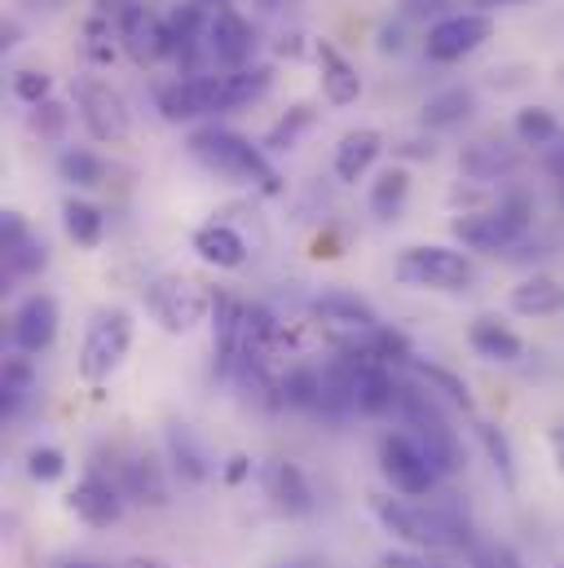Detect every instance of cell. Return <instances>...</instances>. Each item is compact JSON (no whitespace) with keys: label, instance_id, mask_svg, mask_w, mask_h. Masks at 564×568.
I'll return each mask as SVG.
<instances>
[{"label":"cell","instance_id":"obj_32","mask_svg":"<svg viewBox=\"0 0 564 568\" xmlns=\"http://www.w3.org/2000/svg\"><path fill=\"white\" fill-rule=\"evenodd\" d=\"M512 129H516V142L521 145H543V150L564 133L547 106H525V111H516V124H512Z\"/></svg>","mask_w":564,"mask_h":568},{"label":"cell","instance_id":"obj_49","mask_svg":"<svg viewBox=\"0 0 564 568\" xmlns=\"http://www.w3.org/2000/svg\"><path fill=\"white\" fill-rule=\"evenodd\" d=\"M556 199H561V207H564V176H556Z\"/></svg>","mask_w":564,"mask_h":568},{"label":"cell","instance_id":"obj_21","mask_svg":"<svg viewBox=\"0 0 564 568\" xmlns=\"http://www.w3.org/2000/svg\"><path fill=\"white\" fill-rule=\"evenodd\" d=\"M318 67H322V98L331 106H353L362 98V75L340 58L335 44H318Z\"/></svg>","mask_w":564,"mask_h":568},{"label":"cell","instance_id":"obj_3","mask_svg":"<svg viewBox=\"0 0 564 568\" xmlns=\"http://www.w3.org/2000/svg\"><path fill=\"white\" fill-rule=\"evenodd\" d=\"M133 348V313L129 308H102L89 322V335L80 344V375L89 384H102Z\"/></svg>","mask_w":564,"mask_h":568},{"label":"cell","instance_id":"obj_9","mask_svg":"<svg viewBox=\"0 0 564 568\" xmlns=\"http://www.w3.org/2000/svg\"><path fill=\"white\" fill-rule=\"evenodd\" d=\"M380 467H384V476L393 480V489L406 494V498H427V494L436 489V480H441V476L427 467L420 445L411 440V432H397V436H384V440H380Z\"/></svg>","mask_w":564,"mask_h":568},{"label":"cell","instance_id":"obj_22","mask_svg":"<svg viewBox=\"0 0 564 568\" xmlns=\"http://www.w3.org/2000/svg\"><path fill=\"white\" fill-rule=\"evenodd\" d=\"M472 111H476L472 89L450 84V89H441V93H432V98L423 102L420 124H423V129H432V133H441V129H459V124H463Z\"/></svg>","mask_w":564,"mask_h":568},{"label":"cell","instance_id":"obj_40","mask_svg":"<svg viewBox=\"0 0 564 568\" xmlns=\"http://www.w3.org/2000/svg\"><path fill=\"white\" fill-rule=\"evenodd\" d=\"M384 568H450L445 560H427V556H406V551H389L384 560H380Z\"/></svg>","mask_w":564,"mask_h":568},{"label":"cell","instance_id":"obj_47","mask_svg":"<svg viewBox=\"0 0 564 568\" xmlns=\"http://www.w3.org/2000/svg\"><path fill=\"white\" fill-rule=\"evenodd\" d=\"M256 4H261V9H282L286 0H256Z\"/></svg>","mask_w":564,"mask_h":568},{"label":"cell","instance_id":"obj_2","mask_svg":"<svg viewBox=\"0 0 564 568\" xmlns=\"http://www.w3.org/2000/svg\"><path fill=\"white\" fill-rule=\"evenodd\" d=\"M397 410L406 415L411 440L420 445V454L427 458V467H432L436 476H454V471L463 467V445H459L454 427L445 424V415L432 406V397L420 393V388H402Z\"/></svg>","mask_w":564,"mask_h":568},{"label":"cell","instance_id":"obj_25","mask_svg":"<svg viewBox=\"0 0 564 568\" xmlns=\"http://www.w3.org/2000/svg\"><path fill=\"white\" fill-rule=\"evenodd\" d=\"M512 308L521 317H552V313L564 308V286L556 278H547V274H534L521 286H512Z\"/></svg>","mask_w":564,"mask_h":568},{"label":"cell","instance_id":"obj_42","mask_svg":"<svg viewBox=\"0 0 564 568\" xmlns=\"http://www.w3.org/2000/svg\"><path fill=\"white\" fill-rule=\"evenodd\" d=\"M248 476H252V458H248V454H234V458L225 463V480H230V485H243Z\"/></svg>","mask_w":564,"mask_h":568},{"label":"cell","instance_id":"obj_28","mask_svg":"<svg viewBox=\"0 0 564 568\" xmlns=\"http://www.w3.org/2000/svg\"><path fill=\"white\" fill-rule=\"evenodd\" d=\"M406 194H411V172L406 168H384L375 181H371V212L380 221H393L402 207H406Z\"/></svg>","mask_w":564,"mask_h":568},{"label":"cell","instance_id":"obj_39","mask_svg":"<svg viewBox=\"0 0 564 568\" xmlns=\"http://www.w3.org/2000/svg\"><path fill=\"white\" fill-rule=\"evenodd\" d=\"M84 36H89V58H93V62H111V58H115V44H111V22H107V13L89 18Z\"/></svg>","mask_w":564,"mask_h":568},{"label":"cell","instance_id":"obj_35","mask_svg":"<svg viewBox=\"0 0 564 568\" xmlns=\"http://www.w3.org/2000/svg\"><path fill=\"white\" fill-rule=\"evenodd\" d=\"M67 120H71V111L62 106V102H40V106H31V133L36 138H44V142H53V138H62V129H67Z\"/></svg>","mask_w":564,"mask_h":568},{"label":"cell","instance_id":"obj_11","mask_svg":"<svg viewBox=\"0 0 564 568\" xmlns=\"http://www.w3.org/2000/svg\"><path fill=\"white\" fill-rule=\"evenodd\" d=\"M256 53V31L239 9H216L208 22V58L225 71H248Z\"/></svg>","mask_w":564,"mask_h":568},{"label":"cell","instance_id":"obj_26","mask_svg":"<svg viewBox=\"0 0 564 568\" xmlns=\"http://www.w3.org/2000/svg\"><path fill=\"white\" fill-rule=\"evenodd\" d=\"M322 317H331V322H340V326H353V331H380V317H375V308L366 304V300H357L353 291H326V295H318V304H313Z\"/></svg>","mask_w":564,"mask_h":568},{"label":"cell","instance_id":"obj_45","mask_svg":"<svg viewBox=\"0 0 564 568\" xmlns=\"http://www.w3.org/2000/svg\"><path fill=\"white\" fill-rule=\"evenodd\" d=\"M124 568H168L163 560H129Z\"/></svg>","mask_w":564,"mask_h":568},{"label":"cell","instance_id":"obj_48","mask_svg":"<svg viewBox=\"0 0 564 568\" xmlns=\"http://www.w3.org/2000/svg\"><path fill=\"white\" fill-rule=\"evenodd\" d=\"M556 458H561V471H564V436H556Z\"/></svg>","mask_w":564,"mask_h":568},{"label":"cell","instance_id":"obj_24","mask_svg":"<svg viewBox=\"0 0 564 568\" xmlns=\"http://www.w3.org/2000/svg\"><path fill=\"white\" fill-rule=\"evenodd\" d=\"M115 480H120L124 498H138V503H150V507H163L168 503V489H163L159 467H154L150 454H133L129 463H120V476Z\"/></svg>","mask_w":564,"mask_h":568},{"label":"cell","instance_id":"obj_38","mask_svg":"<svg viewBox=\"0 0 564 568\" xmlns=\"http://www.w3.org/2000/svg\"><path fill=\"white\" fill-rule=\"evenodd\" d=\"M476 432H481L485 454H490V458H494V467L503 471V480H512V445H507V436H503L494 424H476Z\"/></svg>","mask_w":564,"mask_h":568},{"label":"cell","instance_id":"obj_7","mask_svg":"<svg viewBox=\"0 0 564 568\" xmlns=\"http://www.w3.org/2000/svg\"><path fill=\"white\" fill-rule=\"evenodd\" d=\"M145 308L154 313V322L168 335H185L203 322V313L212 308V300L190 283V278H159L145 286Z\"/></svg>","mask_w":564,"mask_h":568},{"label":"cell","instance_id":"obj_34","mask_svg":"<svg viewBox=\"0 0 564 568\" xmlns=\"http://www.w3.org/2000/svg\"><path fill=\"white\" fill-rule=\"evenodd\" d=\"M411 366H415V375H420L423 384H427V393L436 388V393H445V397H450L454 406H463V410H472V397H467V384H463L459 375H450L445 366H432V362H420V357H415Z\"/></svg>","mask_w":564,"mask_h":568},{"label":"cell","instance_id":"obj_5","mask_svg":"<svg viewBox=\"0 0 564 568\" xmlns=\"http://www.w3.org/2000/svg\"><path fill=\"white\" fill-rule=\"evenodd\" d=\"M494 36V18L481 9H463V13H445L427 27L423 36V58L427 62H459L467 53H476L485 40Z\"/></svg>","mask_w":564,"mask_h":568},{"label":"cell","instance_id":"obj_33","mask_svg":"<svg viewBox=\"0 0 564 568\" xmlns=\"http://www.w3.org/2000/svg\"><path fill=\"white\" fill-rule=\"evenodd\" d=\"M313 120H318V115H313V106H304V102H300V106H291L279 124L265 133V145H270V150H295V142L313 129Z\"/></svg>","mask_w":564,"mask_h":568},{"label":"cell","instance_id":"obj_18","mask_svg":"<svg viewBox=\"0 0 564 568\" xmlns=\"http://www.w3.org/2000/svg\"><path fill=\"white\" fill-rule=\"evenodd\" d=\"M402 402V384L393 379V371L384 366V362H375L371 357V348H366V357H362V371H357V415H389L393 406Z\"/></svg>","mask_w":564,"mask_h":568},{"label":"cell","instance_id":"obj_14","mask_svg":"<svg viewBox=\"0 0 564 568\" xmlns=\"http://www.w3.org/2000/svg\"><path fill=\"white\" fill-rule=\"evenodd\" d=\"M0 252H4V274L9 278H36L49 265L44 239L18 212H4L0 216Z\"/></svg>","mask_w":564,"mask_h":568},{"label":"cell","instance_id":"obj_12","mask_svg":"<svg viewBox=\"0 0 564 568\" xmlns=\"http://www.w3.org/2000/svg\"><path fill=\"white\" fill-rule=\"evenodd\" d=\"M9 339H13V348L27 353V357L44 353V348L58 339V300L44 295V291L27 295V300L18 304V313H13V322H9Z\"/></svg>","mask_w":564,"mask_h":568},{"label":"cell","instance_id":"obj_10","mask_svg":"<svg viewBox=\"0 0 564 568\" xmlns=\"http://www.w3.org/2000/svg\"><path fill=\"white\" fill-rule=\"evenodd\" d=\"M115 31H120V44L124 53L138 62V67H154L163 58H172V40H168V18H159L145 0L129 4L120 18H115Z\"/></svg>","mask_w":564,"mask_h":568},{"label":"cell","instance_id":"obj_20","mask_svg":"<svg viewBox=\"0 0 564 568\" xmlns=\"http://www.w3.org/2000/svg\"><path fill=\"white\" fill-rule=\"evenodd\" d=\"M380 150H384V138H380L375 129H353V133H344L340 145H335V176L349 181V185L362 181V176L375 168Z\"/></svg>","mask_w":564,"mask_h":568},{"label":"cell","instance_id":"obj_50","mask_svg":"<svg viewBox=\"0 0 564 568\" xmlns=\"http://www.w3.org/2000/svg\"><path fill=\"white\" fill-rule=\"evenodd\" d=\"M62 568H98V565H84V560H75V565H62Z\"/></svg>","mask_w":564,"mask_h":568},{"label":"cell","instance_id":"obj_43","mask_svg":"<svg viewBox=\"0 0 564 568\" xmlns=\"http://www.w3.org/2000/svg\"><path fill=\"white\" fill-rule=\"evenodd\" d=\"M467 568H498V551H490V547H467Z\"/></svg>","mask_w":564,"mask_h":568},{"label":"cell","instance_id":"obj_46","mask_svg":"<svg viewBox=\"0 0 564 568\" xmlns=\"http://www.w3.org/2000/svg\"><path fill=\"white\" fill-rule=\"evenodd\" d=\"M203 4H208V9H212V13H216V9H234V4H230V0H203Z\"/></svg>","mask_w":564,"mask_h":568},{"label":"cell","instance_id":"obj_4","mask_svg":"<svg viewBox=\"0 0 564 568\" xmlns=\"http://www.w3.org/2000/svg\"><path fill=\"white\" fill-rule=\"evenodd\" d=\"M397 283L423 286V291H467L472 286V261L454 247H406L393 265Z\"/></svg>","mask_w":564,"mask_h":568},{"label":"cell","instance_id":"obj_8","mask_svg":"<svg viewBox=\"0 0 564 568\" xmlns=\"http://www.w3.org/2000/svg\"><path fill=\"white\" fill-rule=\"evenodd\" d=\"M530 234V221H521L512 207H485V212H463L459 221H454V239L463 243V247H472V252H507V247H516L521 239Z\"/></svg>","mask_w":564,"mask_h":568},{"label":"cell","instance_id":"obj_31","mask_svg":"<svg viewBox=\"0 0 564 568\" xmlns=\"http://www.w3.org/2000/svg\"><path fill=\"white\" fill-rule=\"evenodd\" d=\"M31 388H36V366H31V357H27V353L4 357V375H0V406H4V415H18V406L31 397Z\"/></svg>","mask_w":564,"mask_h":568},{"label":"cell","instance_id":"obj_30","mask_svg":"<svg viewBox=\"0 0 564 568\" xmlns=\"http://www.w3.org/2000/svg\"><path fill=\"white\" fill-rule=\"evenodd\" d=\"M318 397H322V371H313V366H291L279 379V406L318 410Z\"/></svg>","mask_w":564,"mask_h":568},{"label":"cell","instance_id":"obj_6","mask_svg":"<svg viewBox=\"0 0 564 568\" xmlns=\"http://www.w3.org/2000/svg\"><path fill=\"white\" fill-rule=\"evenodd\" d=\"M75 106H80L84 129H89L98 142H111V145L129 142V133H133L129 102H124L107 80H98V75L75 80Z\"/></svg>","mask_w":564,"mask_h":568},{"label":"cell","instance_id":"obj_17","mask_svg":"<svg viewBox=\"0 0 564 568\" xmlns=\"http://www.w3.org/2000/svg\"><path fill=\"white\" fill-rule=\"evenodd\" d=\"M459 168H463V176L490 185V181H503V176H512L521 168V150L507 145L503 138H481V142H472L459 154Z\"/></svg>","mask_w":564,"mask_h":568},{"label":"cell","instance_id":"obj_29","mask_svg":"<svg viewBox=\"0 0 564 568\" xmlns=\"http://www.w3.org/2000/svg\"><path fill=\"white\" fill-rule=\"evenodd\" d=\"M107 159L102 154H93V150H62L58 154V176L67 181V185H80V190H98V185H107Z\"/></svg>","mask_w":564,"mask_h":568},{"label":"cell","instance_id":"obj_15","mask_svg":"<svg viewBox=\"0 0 564 568\" xmlns=\"http://www.w3.org/2000/svg\"><path fill=\"white\" fill-rule=\"evenodd\" d=\"M261 480H265V498L279 507L282 516H309L313 511V489H309V480L295 463H286V458L265 463Z\"/></svg>","mask_w":564,"mask_h":568},{"label":"cell","instance_id":"obj_13","mask_svg":"<svg viewBox=\"0 0 564 568\" xmlns=\"http://www.w3.org/2000/svg\"><path fill=\"white\" fill-rule=\"evenodd\" d=\"M67 507H71L89 529H111V525L124 516V489H120V480H115V476L89 471V476L71 489Z\"/></svg>","mask_w":564,"mask_h":568},{"label":"cell","instance_id":"obj_16","mask_svg":"<svg viewBox=\"0 0 564 568\" xmlns=\"http://www.w3.org/2000/svg\"><path fill=\"white\" fill-rule=\"evenodd\" d=\"M163 445H168V463H172V471H177L185 485H203V480L212 476V458H208L199 432H194L190 424L172 419V424L163 427Z\"/></svg>","mask_w":564,"mask_h":568},{"label":"cell","instance_id":"obj_36","mask_svg":"<svg viewBox=\"0 0 564 568\" xmlns=\"http://www.w3.org/2000/svg\"><path fill=\"white\" fill-rule=\"evenodd\" d=\"M62 471H67V454H62V449H53V445H36V449L27 454V476H31V480L49 485V480H58Z\"/></svg>","mask_w":564,"mask_h":568},{"label":"cell","instance_id":"obj_44","mask_svg":"<svg viewBox=\"0 0 564 568\" xmlns=\"http://www.w3.org/2000/svg\"><path fill=\"white\" fill-rule=\"evenodd\" d=\"M547 168H552V176H564V133L547 145Z\"/></svg>","mask_w":564,"mask_h":568},{"label":"cell","instance_id":"obj_19","mask_svg":"<svg viewBox=\"0 0 564 568\" xmlns=\"http://www.w3.org/2000/svg\"><path fill=\"white\" fill-rule=\"evenodd\" d=\"M190 243H194L199 261H208V265H216V270H239V265L248 261V243H243V234L230 230V225H221V221L199 225Z\"/></svg>","mask_w":564,"mask_h":568},{"label":"cell","instance_id":"obj_1","mask_svg":"<svg viewBox=\"0 0 564 568\" xmlns=\"http://www.w3.org/2000/svg\"><path fill=\"white\" fill-rule=\"evenodd\" d=\"M185 145H190V154H194L208 172H216V176L256 185V190H265V194H279L282 190V176L270 168V159L248 142V138H239V133H230V129L208 124V129L190 133V142Z\"/></svg>","mask_w":564,"mask_h":568},{"label":"cell","instance_id":"obj_37","mask_svg":"<svg viewBox=\"0 0 564 568\" xmlns=\"http://www.w3.org/2000/svg\"><path fill=\"white\" fill-rule=\"evenodd\" d=\"M49 93H53V80L44 75V71H13V98L18 102H27V106H40V102H49Z\"/></svg>","mask_w":564,"mask_h":568},{"label":"cell","instance_id":"obj_41","mask_svg":"<svg viewBox=\"0 0 564 568\" xmlns=\"http://www.w3.org/2000/svg\"><path fill=\"white\" fill-rule=\"evenodd\" d=\"M450 0H402V22H415V18H427V13H441Z\"/></svg>","mask_w":564,"mask_h":568},{"label":"cell","instance_id":"obj_23","mask_svg":"<svg viewBox=\"0 0 564 568\" xmlns=\"http://www.w3.org/2000/svg\"><path fill=\"white\" fill-rule=\"evenodd\" d=\"M467 344L485 357V362H521L525 344L516 331H507L498 317H476L472 331H467Z\"/></svg>","mask_w":564,"mask_h":568},{"label":"cell","instance_id":"obj_51","mask_svg":"<svg viewBox=\"0 0 564 568\" xmlns=\"http://www.w3.org/2000/svg\"><path fill=\"white\" fill-rule=\"evenodd\" d=\"M481 4H507V0H481Z\"/></svg>","mask_w":564,"mask_h":568},{"label":"cell","instance_id":"obj_27","mask_svg":"<svg viewBox=\"0 0 564 568\" xmlns=\"http://www.w3.org/2000/svg\"><path fill=\"white\" fill-rule=\"evenodd\" d=\"M62 230L75 247H98L107 234V216H102V207H93L84 199H67L62 203Z\"/></svg>","mask_w":564,"mask_h":568}]
</instances>
